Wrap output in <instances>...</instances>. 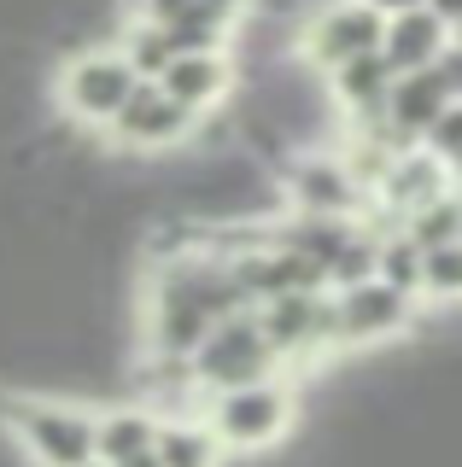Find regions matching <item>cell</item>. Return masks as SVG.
<instances>
[{
  "mask_svg": "<svg viewBox=\"0 0 462 467\" xmlns=\"http://www.w3.org/2000/svg\"><path fill=\"white\" fill-rule=\"evenodd\" d=\"M422 6H427V12H433L439 24H451V29L462 24V0H422Z\"/></svg>",
  "mask_w": 462,
  "mask_h": 467,
  "instance_id": "d6986e66",
  "label": "cell"
},
{
  "mask_svg": "<svg viewBox=\"0 0 462 467\" xmlns=\"http://www.w3.org/2000/svg\"><path fill=\"white\" fill-rule=\"evenodd\" d=\"M152 462H158V467H223V444L211 438V427H205L199 415H187V420H158Z\"/></svg>",
  "mask_w": 462,
  "mask_h": 467,
  "instance_id": "5bb4252c",
  "label": "cell"
},
{
  "mask_svg": "<svg viewBox=\"0 0 462 467\" xmlns=\"http://www.w3.org/2000/svg\"><path fill=\"white\" fill-rule=\"evenodd\" d=\"M451 41H457L451 24H439L427 6H415V12H398V18L381 24V47L374 53H381V65L393 70V77H415V70H427Z\"/></svg>",
  "mask_w": 462,
  "mask_h": 467,
  "instance_id": "8fae6325",
  "label": "cell"
},
{
  "mask_svg": "<svg viewBox=\"0 0 462 467\" xmlns=\"http://www.w3.org/2000/svg\"><path fill=\"white\" fill-rule=\"evenodd\" d=\"M158 94H170L187 117H205L235 94V58L228 53H176L158 70Z\"/></svg>",
  "mask_w": 462,
  "mask_h": 467,
  "instance_id": "30bf717a",
  "label": "cell"
},
{
  "mask_svg": "<svg viewBox=\"0 0 462 467\" xmlns=\"http://www.w3.org/2000/svg\"><path fill=\"white\" fill-rule=\"evenodd\" d=\"M199 420L211 427V438L223 444V456H257V450L281 444L299 420V386L293 374H269L235 391H211L199 403Z\"/></svg>",
  "mask_w": 462,
  "mask_h": 467,
  "instance_id": "6da1fadb",
  "label": "cell"
},
{
  "mask_svg": "<svg viewBox=\"0 0 462 467\" xmlns=\"http://www.w3.org/2000/svg\"><path fill=\"white\" fill-rule=\"evenodd\" d=\"M187 362H194V379H199L205 398H211V391H235V386H252V379L281 374V362L269 357V345H264V333H257L252 310L223 316L205 339H199V350Z\"/></svg>",
  "mask_w": 462,
  "mask_h": 467,
  "instance_id": "277c9868",
  "label": "cell"
},
{
  "mask_svg": "<svg viewBox=\"0 0 462 467\" xmlns=\"http://www.w3.org/2000/svg\"><path fill=\"white\" fill-rule=\"evenodd\" d=\"M386 88H393V70L381 65V53H357L340 70H328V106L345 117V129H374Z\"/></svg>",
  "mask_w": 462,
  "mask_h": 467,
  "instance_id": "7c38bea8",
  "label": "cell"
},
{
  "mask_svg": "<svg viewBox=\"0 0 462 467\" xmlns=\"http://www.w3.org/2000/svg\"><path fill=\"white\" fill-rule=\"evenodd\" d=\"M398 234L415 245V252H439V245H462V204H457V193H445V199L422 204V211H410V216L398 223Z\"/></svg>",
  "mask_w": 462,
  "mask_h": 467,
  "instance_id": "2e32d148",
  "label": "cell"
},
{
  "mask_svg": "<svg viewBox=\"0 0 462 467\" xmlns=\"http://www.w3.org/2000/svg\"><path fill=\"white\" fill-rule=\"evenodd\" d=\"M89 467H106V462H89Z\"/></svg>",
  "mask_w": 462,
  "mask_h": 467,
  "instance_id": "7402d4cb",
  "label": "cell"
},
{
  "mask_svg": "<svg viewBox=\"0 0 462 467\" xmlns=\"http://www.w3.org/2000/svg\"><path fill=\"white\" fill-rule=\"evenodd\" d=\"M135 94V70H129V58L118 47H82L65 58L59 70V106L70 123H100L106 129L111 117H118V106Z\"/></svg>",
  "mask_w": 462,
  "mask_h": 467,
  "instance_id": "5b68a950",
  "label": "cell"
},
{
  "mask_svg": "<svg viewBox=\"0 0 462 467\" xmlns=\"http://www.w3.org/2000/svg\"><path fill=\"white\" fill-rule=\"evenodd\" d=\"M457 94H462V41H451V47L433 58L427 70H415V77H393V88H386V99H381L386 140H393L398 152L404 146H422L427 129L457 106Z\"/></svg>",
  "mask_w": 462,
  "mask_h": 467,
  "instance_id": "3957f363",
  "label": "cell"
},
{
  "mask_svg": "<svg viewBox=\"0 0 462 467\" xmlns=\"http://www.w3.org/2000/svg\"><path fill=\"white\" fill-rule=\"evenodd\" d=\"M363 6L374 12V18H398V12H415L422 0H363Z\"/></svg>",
  "mask_w": 462,
  "mask_h": 467,
  "instance_id": "ffe728a7",
  "label": "cell"
},
{
  "mask_svg": "<svg viewBox=\"0 0 462 467\" xmlns=\"http://www.w3.org/2000/svg\"><path fill=\"white\" fill-rule=\"evenodd\" d=\"M281 199L293 204V216H345V223H357V211L369 204V193L352 182V170L334 152L293 158L281 175Z\"/></svg>",
  "mask_w": 462,
  "mask_h": 467,
  "instance_id": "ba28073f",
  "label": "cell"
},
{
  "mask_svg": "<svg viewBox=\"0 0 462 467\" xmlns=\"http://www.w3.org/2000/svg\"><path fill=\"white\" fill-rule=\"evenodd\" d=\"M158 438V415L141 409L135 398H118V403H100L94 409V462H129V456H147Z\"/></svg>",
  "mask_w": 462,
  "mask_h": 467,
  "instance_id": "4fadbf2b",
  "label": "cell"
},
{
  "mask_svg": "<svg viewBox=\"0 0 462 467\" xmlns=\"http://www.w3.org/2000/svg\"><path fill=\"white\" fill-rule=\"evenodd\" d=\"M462 106H451V111H445L439 117V123H433L427 129V135H422V152H433V158H439V164H451L457 170V152H462Z\"/></svg>",
  "mask_w": 462,
  "mask_h": 467,
  "instance_id": "ac0fdd59",
  "label": "cell"
},
{
  "mask_svg": "<svg viewBox=\"0 0 462 467\" xmlns=\"http://www.w3.org/2000/svg\"><path fill=\"white\" fill-rule=\"evenodd\" d=\"M6 427L18 432L24 456L36 467H89L94 462V403L18 391Z\"/></svg>",
  "mask_w": 462,
  "mask_h": 467,
  "instance_id": "7a4b0ae2",
  "label": "cell"
},
{
  "mask_svg": "<svg viewBox=\"0 0 462 467\" xmlns=\"http://www.w3.org/2000/svg\"><path fill=\"white\" fill-rule=\"evenodd\" d=\"M252 12V0H135V18L147 24H199V29H235Z\"/></svg>",
  "mask_w": 462,
  "mask_h": 467,
  "instance_id": "9a60e30c",
  "label": "cell"
},
{
  "mask_svg": "<svg viewBox=\"0 0 462 467\" xmlns=\"http://www.w3.org/2000/svg\"><path fill=\"white\" fill-rule=\"evenodd\" d=\"M457 298H462V245L422 252V269H415V304H457Z\"/></svg>",
  "mask_w": 462,
  "mask_h": 467,
  "instance_id": "e0dca14e",
  "label": "cell"
},
{
  "mask_svg": "<svg viewBox=\"0 0 462 467\" xmlns=\"http://www.w3.org/2000/svg\"><path fill=\"white\" fill-rule=\"evenodd\" d=\"M422 304L410 292H393L386 281H357L334 292V321H340V350H369V345H386L398 333L415 327Z\"/></svg>",
  "mask_w": 462,
  "mask_h": 467,
  "instance_id": "52a82bcc",
  "label": "cell"
},
{
  "mask_svg": "<svg viewBox=\"0 0 462 467\" xmlns=\"http://www.w3.org/2000/svg\"><path fill=\"white\" fill-rule=\"evenodd\" d=\"M199 117H187L170 94H158V82H135V94L118 106V117L106 123V135L123 152H164V146L194 140Z\"/></svg>",
  "mask_w": 462,
  "mask_h": 467,
  "instance_id": "9c48e42d",
  "label": "cell"
},
{
  "mask_svg": "<svg viewBox=\"0 0 462 467\" xmlns=\"http://www.w3.org/2000/svg\"><path fill=\"white\" fill-rule=\"evenodd\" d=\"M381 24L386 18H374L363 0H328V6H316L305 18V29H299V65H305L310 77H328L345 58L381 47Z\"/></svg>",
  "mask_w": 462,
  "mask_h": 467,
  "instance_id": "8992f818",
  "label": "cell"
},
{
  "mask_svg": "<svg viewBox=\"0 0 462 467\" xmlns=\"http://www.w3.org/2000/svg\"><path fill=\"white\" fill-rule=\"evenodd\" d=\"M111 467H158V462H152V450H147V456H129V462H111Z\"/></svg>",
  "mask_w": 462,
  "mask_h": 467,
  "instance_id": "44dd1931",
  "label": "cell"
}]
</instances>
